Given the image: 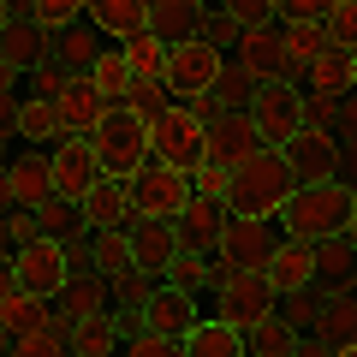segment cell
Returning <instances> with one entry per match:
<instances>
[{"instance_id":"7402d4cb","label":"cell","mask_w":357,"mask_h":357,"mask_svg":"<svg viewBox=\"0 0 357 357\" xmlns=\"http://www.w3.org/2000/svg\"><path fill=\"white\" fill-rule=\"evenodd\" d=\"M84 208H89V227L96 232H131L137 227V208H131V185L126 178H102Z\"/></svg>"},{"instance_id":"d6986e66","label":"cell","mask_w":357,"mask_h":357,"mask_svg":"<svg viewBox=\"0 0 357 357\" xmlns=\"http://www.w3.org/2000/svg\"><path fill=\"white\" fill-rule=\"evenodd\" d=\"M89 24L102 30L107 48H126L149 36V0H89Z\"/></svg>"},{"instance_id":"5b68a950","label":"cell","mask_w":357,"mask_h":357,"mask_svg":"<svg viewBox=\"0 0 357 357\" xmlns=\"http://www.w3.org/2000/svg\"><path fill=\"white\" fill-rule=\"evenodd\" d=\"M227 66H232V54L208 48L203 36H191V42H178V48H173V66H167V89H173L178 102H203V96H215V89H220Z\"/></svg>"},{"instance_id":"bcb514c9","label":"cell","mask_w":357,"mask_h":357,"mask_svg":"<svg viewBox=\"0 0 357 357\" xmlns=\"http://www.w3.org/2000/svg\"><path fill=\"white\" fill-rule=\"evenodd\" d=\"M292 357H340V351H333V345H321L316 333H304V340L292 345Z\"/></svg>"},{"instance_id":"ba28073f","label":"cell","mask_w":357,"mask_h":357,"mask_svg":"<svg viewBox=\"0 0 357 357\" xmlns=\"http://www.w3.org/2000/svg\"><path fill=\"white\" fill-rule=\"evenodd\" d=\"M155 161L178 167V173H197V167H208V126L191 114V107L178 102L173 114L155 126Z\"/></svg>"},{"instance_id":"8d00e7d4","label":"cell","mask_w":357,"mask_h":357,"mask_svg":"<svg viewBox=\"0 0 357 357\" xmlns=\"http://www.w3.org/2000/svg\"><path fill=\"white\" fill-rule=\"evenodd\" d=\"M119 54L131 60L137 84H167V66H173V48H167V42H155V36H137V42H126Z\"/></svg>"},{"instance_id":"5bb4252c","label":"cell","mask_w":357,"mask_h":357,"mask_svg":"<svg viewBox=\"0 0 357 357\" xmlns=\"http://www.w3.org/2000/svg\"><path fill=\"white\" fill-rule=\"evenodd\" d=\"M54 161V191L60 197H72V203H89V197H96V185H102V155H96V143H60V149L48 155Z\"/></svg>"},{"instance_id":"74e56055","label":"cell","mask_w":357,"mask_h":357,"mask_svg":"<svg viewBox=\"0 0 357 357\" xmlns=\"http://www.w3.org/2000/svg\"><path fill=\"white\" fill-rule=\"evenodd\" d=\"M321 30H328L333 48H345L357 60V0H328V18H321Z\"/></svg>"},{"instance_id":"d4e9b609","label":"cell","mask_w":357,"mask_h":357,"mask_svg":"<svg viewBox=\"0 0 357 357\" xmlns=\"http://www.w3.org/2000/svg\"><path fill=\"white\" fill-rule=\"evenodd\" d=\"M18 143H30V149H60L66 143V126H60V102H36V96H24L18 102Z\"/></svg>"},{"instance_id":"d590c367","label":"cell","mask_w":357,"mask_h":357,"mask_svg":"<svg viewBox=\"0 0 357 357\" xmlns=\"http://www.w3.org/2000/svg\"><path fill=\"white\" fill-rule=\"evenodd\" d=\"M316 340L333 345V351H351V345H357V298H351V292H340V298L328 304V316H321Z\"/></svg>"},{"instance_id":"44dd1931","label":"cell","mask_w":357,"mask_h":357,"mask_svg":"<svg viewBox=\"0 0 357 357\" xmlns=\"http://www.w3.org/2000/svg\"><path fill=\"white\" fill-rule=\"evenodd\" d=\"M227 220H232L227 203H203V197H197V203L178 215V238H185V250H191V256H215L220 238H227Z\"/></svg>"},{"instance_id":"30bf717a","label":"cell","mask_w":357,"mask_h":357,"mask_svg":"<svg viewBox=\"0 0 357 357\" xmlns=\"http://www.w3.org/2000/svg\"><path fill=\"white\" fill-rule=\"evenodd\" d=\"M0 203H6V208H36V215H42V208L54 203V161L36 155V149L13 155L6 173H0Z\"/></svg>"},{"instance_id":"d6a6232c","label":"cell","mask_w":357,"mask_h":357,"mask_svg":"<svg viewBox=\"0 0 357 357\" xmlns=\"http://www.w3.org/2000/svg\"><path fill=\"white\" fill-rule=\"evenodd\" d=\"M292 345H298V328L286 316H268L256 328H244V357H292Z\"/></svg>"},{"instance_id":"4fadbf2b","label":"cell","mask_w":357,"mask_h":357,"mask_svg":"<svg viewBox=\"0 0 357 357\" xmlns=\"http://www.w3.org/2000/svg\"><path fill=\"white\" fill-rule=\"evenodd\" d=\"M13 280L24 286V292H36V298H60L66 292V280H72V250H66V244H54V238H42L36 250H24L13 262Z\"/></svg>"},{"instance_id":"8992f818","label":"cell","mask_w":357,"mask_h":357,"mask_svg":"<svg viewBox=\"0 0 357 357\" xmlns=\"http://www.w3.org/2000/svg\"><path fill=\"white\" fill-rule=\"evenodd\" d=\"M250 119H256V131H262V149H286V143L310 126V102H304L298 84H262Z\"/></svg>"},{"instance_id":"ab89813d","label":"cell","mask_w":357,"mask_h":357,"mask_svg":"<svg viewBox=\"0 0 357 357\" xmlns=\"http://www.w3.org/2000/svg\"><path fill=\"white\" fill-rule=\"evenodd\" d=\"M173 107H178V96H173V89H167V84H143L137 96H131V114H137V119H143V126H149V131L161 126V119L173 114Z\"/></svg>"},{"instance_id":"f1b7e54d","label":"cell","mask_w":357,"mask_h":357,"mask_svg":"<svg viewBox=\"0 0 357 357\" xmlns=\"http://www.w3.org/2000/svg\"><path fill=\"white\" fill-rule=\"evenodd\" d=\"M102 54H107V42H102V30H96V24H84V30H72V36L54 42V60H60L72 77H89L96 66H102Z\"/></svg>"},{"instance_id":"9a60e30c","label":"cell","mask_w":357,"mask_h":357,"mask_svg":"<svg viewBox=\"0 0 357 357\" xmlns=\"http://www.w3.org/2000/svg\"><path fill=\"white\" fill-rule=\"evenodd\" d=\"M262 280L274 286V298H298L304 286H316V244H298V238H274V256H268V268H262Z\"/></svg>"},{"instance_id":"7a4b0ae2","label":"cell","mask_w":357,"mask_h":357,"mask_svg":"<svg viewBox=\"0 0 357 357\" xmlns=\"http://www.w3.org/2000/svg\"><path fill=\"white\" fill-rule=\"evenodd\" d=\"M351 215H357V197L345 185H304L292 197V208H286L280 232L298 244H328L340 232H351Z\"/></svg>"},{"instance_id":"4dcf8cb0","label":"cell","mask_w":357,"mask_h":357,"mask_svg":"<svg viewBox=\"0 0 357 357\" xmlns=\"http://www.w3.org/2000/svg\"><path fill=\"white\" fill-rule=\"evenodd\" d=\"M72 357H126V328H119V316L72 328Z\"/></svg>"},{"instance_id":"277c9868","label":"cell","mask_w":357,"mask_h":357,"mask_svg":"<svg viewBox=\"0 0 357 357\" xmlns=\"http://www.w3.org/2000/svg\"><path fill=\"white\" fill-rule=\"evenodd\" d=\"M191 203H197L191 173H178V167H167V161H149L131 178V208H137V220H178Z\"/></svg>"},{"instance_id":"e0dca14e","label":"cell","mask_w":357,"mask_h":357,"mask_svg":"<svg viewBox=\"0 0 357 357\" xmlns=\"http://www.w3.org/2000/svg\"><path fill=\"white\" fill-rule=\"evenodd\" d=\"M178 250H185L178 220H137L131 227V256H137V268L149 280H167V268L178 262Z\"/></svg>"},{"instance_id":"6da1fadb","label":"cell","mask_w":357,"mask_h":357,"mask_svg":"<svg viewBox=\"0 0 357 357\" xmlns=\"http://www.w3.org/2000/svg\"><path fill=\"white\" fill-rule=\"evenodd\" d=\"M298 197V178H292V161L280 149H262L232 173V215H250V220H268V227H280L286 208Z\"/></svg>"},{"instance_id":"cb8c5ba5","label":"cell","mask_w":357,"mask_h":357,"mask_svg":"<svg viewBox=\"0 0 357 357\" xmlns=\"http://www.w3.org/2000/svg\"><path fill=\"white\" fill-rule=\"evenodd\" d=\"M197 24H203V0H149V36L167 48L191 42Z\"/></svg>"},{"instance_id":"b9f144b4","label":"cell","mask_w":357,"mask_h":357,"mask_svg":"<svg viewBox=\"0 0 357 357\" xmlns=\"http://www.w3.org/2000/svg\"><path fill=\"white\" fill-rule=\"evenodd\" d=\"M197 36H203L208 48L232 54V42H238V24H232V13H227V6H203V24H197Z\"/></svg>"},{"instance_id":"52a82bcc","label":"cell","mask_w":357,"mask_h":357,"mask_svg":"<svg viewBox=\"0 0 357 357\" xmlns=\"http://www.w3.org/2000/svg\"><path fill=\"white\" fill-rule=\"evenodd\" d=\"M208 316H220V321H232V328H256V321H268V316H280V298H274V286L262 280V274H232L227 286H215L208 292Z\"/></svg>"},{"instance_id":"60d3db41","label":"cell","mask_w":357,"mask_h":357,"mask_svg":"<svg viewBox=\"0 0 357 357\" xmlns=\"http://www.w3.org/2000/svg\"><path fill=\"white\" fill-rule=\"evenodd\" d=\"M227 13L238 30H274L280 24V0H227Z\"/></svg>"},{"instance_id":"f35d334b","label":"cell","mask_w":357,"mask_h":357,"mask_svg":"<svg viewBox=\"0 0 357 357\" xmlns=\"http://www.w3.org/2000/svg\"><path fill=\"white\" fill-rule=\"evenodd\" d=\"M77 84H84V77H72L60 60H48V66H36V72H30V96H36V102H66Z\"/></svg>"},{"instance_id":"7dc6e473","label":"cell","mask_w":357,"mask_h":357,"mask_svg":"<svg viewBox=\"0 0 357 357\" xmlns=\"http://www.w3.org/2000/svg\"><path fill=\"white\" fill-rule=\"evenodd\" d=\"M340 357H357V345H351V351H340Z\"/></svg>"},{"instance_id":"c3c4849f","label":"cell","mask_w":357,"mask_h":357,"mask_svg":"<svg viewBox=\"0 0 357 357\" xmlns=\"http://www.w3.org/2000/svg\"><path fill=\"white\" fill-rule=\"evenodd\" d=\"M351 238H357V215H351Z\"/></svg>"},{"instance_id":"4316f807","label":"cell","mask_w":357,"mask_h":357,"mask_svg":"<svg viewBox=\"0 0 357 357\" xmlns=\"http://www.w3.org/2000/svg\"><path fill=\"white\" fill-rule=\"evenodd\" d=\"M178 345H185V357H244V333L220 316H203Z\"/></svg>"},{"instance_id":"484cf974","label":"cell","mask_w":357,"mask_h":357,"mask_svg":"<svg viewBox=\"0 0 357 357\" xmlns=\"http://www.w3.org/2000/svg\"><path fill=\"white\" fill-rule=\"evenodd\" d=\"M84 84L96 89L102 102H114V107H131V96L143 89V84H137V72H131V60H126L119 48H107V54H102V66H96Z\"/></svg>"},{"instance_id":"603a6c76","label":"cell","mask_w":357,"mask_h":357,"mask_svg":"<svg viewBox=\"0 0 357 357\" xmlns=\"http://www.w3.org/2000/svg\"><path fill=\"white\" fill-rule=\"evenodd\" d=\"M54 42H60V36H48V30L30 18V24H18V30H0V60L18 66V72L30 77L36 66H48V60H54Z\"/></svg>"},{"instance_id":"836d02e7","label":"cell","mask_w":357,"mask_h":357,"mask_svg":"<svg viewBox=\"0 0 357 357\" xmlns=\"http://www.w3.org/2000/svg\"><path fill=\"white\" fill-rule=\"evenodd\" d=\"M280 36H286V66H292L298 77H304L310 66H316L321 54L333 48V42H328V30H321V24H280Z\"/></svg>"},{"instance_id":"7bdbcfd3","label":"cell","mask_w":357,"mask_h":357,"mask_svg":"<svg viewBox=\"0 0 357 357\" xmlns=\"http://www.w3.org/2000/svg\"><path fill=\"white\" fill-rule=\"evenodd\" d=\"M126 357H185V345L161 340V333H149V328H131L126 333Z\"/></svg>"},{"instance_id":"ee69618b","label":"cell","mask_w":357,"mask_h":357,"mask_svg":"<svg viewBox=\"0 0 357 357\" xmlns=\"http://www.w3.org/2000/svg\"><path fill=\"white\" fill-rule=\"evenodd\" d=\"M191 185H197L203 203H232V173H227V167H197Z\"/></svg>"},{"instance_id":"e575fe53","label":"cell","mask_w":357,"mask_h":357,"mask_svg":"<svg viewBox=\"0 0 357 357\" xmlns=\"http://www.w3.org/2000/svg\"><path fill=\"white\" fill-rule=\"evenodd\" d=\"M42 238H48V232H42L36 208H6V220H0V250H6V262H18L24 250H36Z\"/></svg>"},{"instance_id":"8fae6325","label":"cell","mask_w":357,"mask_h":357,"mask_svg":"<svg viewBox=\"0 0 357 357\" xmlns=\"http://www.w3.org/2000/svg\"><path fill=\"white\" fill-rule=\"evenodd\" d=\"M280 155L292 161L298 191H304V185H333V173H340V137H333L328 126H304Z\"/></svg>"},{"instance_id":"ffe728a7","label":"cell","mask_w":357,"mask_h":357,"mask_svg":"<svg viewBox=\"0 0 357 357\" xmlns=\"http://www.w3.org/2000/svg\"><path fill=\"white\" fill-rule=\"evenodd\" d=\"M250 155H262V131H256V119H215V126H208V167L238 173Z\"/></svg>"},{"instance_id":"3957f363","label":"cell","mask_w":357,"mask_h":357,"mask_svg":"<svg viewBox=\"0 0 357 357\" xmlns=\"http://www.w3.org/2000/svg\"><path fill=\"white\" fill-rule=\"evenodd\" d=\"M89 143H96V155H102V173L107 178H126V185L155 161V131L143 126L131 107H114V119H107Z\"/></svg>"},{"instance_id":"681fc988","label":"cell","mask_w":357,"mask_h":357,"mask_svg":"<svg viewBox=\"0 0 357 357\" xmlns=\"http://www.w3.org/2000/svg\"><path fill=\"white\" fill-rule=\"evenodd\" d=\"M351 298H357V280H351Z\"/></svg>"},{"instance_id":"1f68e13d","label":"cell","mask_w":357,"mask_h":357,"mask_svg":"<svg viewBox=\"0 0 357 357\" xmlns=\"http://www.w3.org/2000/svg\"><path fill=\"white\" fill-rule=\"evenodd\" d=\"M333 298H340V286H304V292H298V298H286V304H280V316L286 321H292V328H298V340H304V333H316L321 328V316H328V304H333Z\"/></svg>"},{"instance_id":"f546056e","label":"cell","mask_w":357,"mask_h":357,"mask_svg":"<svg viewBox=\"0 0 357 357\" xmlns=\"http://www.w3.org/2000/svg\"><path fill=\"white\" fill-rule=\"evenodd\" d=\"M42 232H48L54 244H77V238H89L96 227H89V208L84 203H72V197L54 191V203L42 208Z\"/></svg>"},{"instance_id":"f6af8a7d","label":"cell","mask_w":357,"mask_h":357,"mask_svg":"<svg viewBox=\"0 0 357 357\" xmlns=\"http://www.w3.org/2000/svg\"><path fill=\"white\" fill-rule=\"evenodd\" d=\"M333 185H345L357 197V143H340V173H333Z\"/></svg>"},{"instance_id":"83f0119b","label":"cell","mask_w":357,"mask_h":357,"mask_svg":"<svg viewBox=\"0 0 357 357\" xmlns=\"http://www.w3.org/2000/svg\"><path fill=\"white\" fill-rule=\"evenodd\" d=\"M316 280H321V286H340V292H351V280H357V238H351V232H340V238L316 244Z\"/></svg>"},{"instance_id":"2e32d148","label":"cell","mask_w":357,"mask_h":357,"mask_svg":"<svg viewBox=\"0 0 357 357\" xmlns=\"http://www.w3.org/2000/svg\"><path fill=\"white\" fill-rule=\"evenodd\" d=\"M203 321V298H185V292H173V286H155L149 292V304H143V316H137V328H149V333H161V340H185V333Z\"/></svg>"},{"instance_id":"9c48e42d","label":"cell","mask_w":357,"mask_h":357,"mask_svg":"<svg viewBox=\"0 0 357 357\" xmlns=\"http://www.w3.org/2000/svg\"><path fill=\"white\" fill-rule=\"evenodd\" d=\"M232 66H238L256 89H262V84H298V72L286 66L280 24H274V30H238V42H232Z\"/></svg>"},{"instance_id":"7c38bea8","label":"cell","mask_w":357,"mask_h":357,"mask_svg":"<svg viewBox=\"0 0 357 357\" xmlns=\"http://www.w3.org/2000/svg\"><path fill=\"white\" fill-rule=\"evenodd\" d=\"M54 310H60L66 328H84V321L114 316V304H107V280L84 262V256H72V280H66V292L54 298Z\"/></svg>"},{"instance_id":"ac0fdd59","label":"cell","mask_w":357,"mask_h":357,"mask_svg":"<svg viewBox=\"0 0 357 357\" xmlns=\"http://www.w3.org/2000/svg\"><path fill=\"white\" fill-rule=\"evenodd\" d=\"M274 238H280V227L250 220V215H232V220H227V238H220V250H227L244 274H262L268 256H274Z\"/></svg>"}]
</instances>
